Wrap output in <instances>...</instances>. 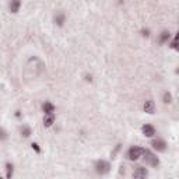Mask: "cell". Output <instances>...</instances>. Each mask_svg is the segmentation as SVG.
<instances>
[{"mask_svg":"<svg viewBox=\"0 0 179 179\" xmlns=\"http://www.w3.org/2000/svg\"><path fill=\"white\" fill-rule=\"evenodd\" d=\"M7 139V131L3 127H0V140H6Z\"/></svg>","mask_w":179,"mask_h":179,"instance_id":"2e32d148","label":"cell"},{"mask_svg":"<svg viewBox=\"0 0 179 179\" xmlns=\"http://www.w3.org/2000/svg\"><path fill=\"white\" fill-rule=\"evenodd\" d=\"M109 168H111V165H109L106 161H103V159H99V161L95 162V171H97V173H99V175L108 173Z\"/></svg>","mask_w":179,"mask_h":179,"instance_id":"3957f363","label":"cell"},{"mask_svg":"<svg viewBox=\"0 0 179 179\" xmlns=\"http://www.w3.org/2000/svg\"><path fill=\"white\" fill-rule=\"evenodd\" d=\"M85 80L87 81H91V76H85Z\"/></svg>","mask_w":179,"mask_h":179,"instance_id":"44dd1931","label":"cell"},{"mask_svg":"<svg viewBox=\"0 0 179 179\" xmlns=\"http://www.w3.org/2000/svg\"><path fill=\"white\" fill-rule=\"evenodd\" d=\"M148 175V172H147V169L145 168H143V167H137V169L133 172V176L136 179H140V178H145V176Z\"/></svg>","mask_w":179,"mask_h":179,"instance_id":"8992f818","label":"cell"},{"mask_svg":"<svg viewBox=\"0 0 179 179\" xmlns=\"http://www.w3.org/2000/svg\"><path fill=\"white\" fill-rule=\"evenodd\" d=\"M162 101H164V103H171L172 102V95L169 92H165L164 97H162Z\"/></svg>","mask_w":179,"mask_h":179,"instance_id":"5bb4252c","label":"cell"},{"mask_svg":"<svg viewBox=\"0 0 179 179\" xmlns=\"http://www.w3.org/2000/svg\"><path fill=\"white\" fill-rule=\"evenodd\" d=\"M143 154H144V148H141V147H131L130 150L127 151V158L130 159V161H136V159L140 158V157H143Z\"/></svg>","mask_w":179,"mask_h":179,"instance_id":"6da1fadb","label":"cell"},{"mask_svg":"<svg viewBox=\"0 0 179 179\" xmlns=\"http://www.w3.org/2000/svg\"><path fill=\"white\" fill-rule=\"evenodd\" d=\"M21 134H22V136H24V137H30L31 136V127H30V126H22V127H21Z\"/></svg>","mask_w":179,"mask_h":179,"instance_id":"4fadbf2b","label":"cell"},{"mask_svg":"<svg viewBox=\"0 0 179 179\" xmlns=\"http://www.w3.org/2000/svg\"><path fill=\"white\" fill-rule=\"evenodd\" d=\"M119 150H120V144H117V145H116V148H115V151L112 153V158H115V155H116V153H117Z\"/></svg>","mask_w":179,"mask_h":179,"instance_id":"d6986e66","label":"cell"},{"mask_svg":"<svg viewBox=\"0 0 179 179\" xmlns=\"http://www.w3.org/2000/svg\"><path fill=\"white\" fill-rule=\"evenodd\" d=\"M31 147H32V150H35L38 154L41 153V148H39V145L36 144V143H32V144H31Z\"/></svg>","mask_w":179,"mask_h":179,"instance_id":"e0dca14e","label":"cell"},{"mask_svg":"<svg viewBox=\"0 0 179 179\" xmlns=\"http://www.w3.org/2000/svg\"><path fill=\"white\" fill-rule=\"evenodd\" d=\"M141 131L145 137H153L154 134H155V129H154L151 125H144L141 127Z\"/></svg>","mask_w":179,"mask_h":179,"instance_id":"5b68a950","label":"cell"},{"mask_svg":"<svg viewBox=\"0 0 179 179\" xmlns=\"http://www.w3.org/2000/svg\"><path fill=\"white\" fill-rule=\"evenodd\" d=\"M6 169H7V178L10 179L11 176H13V165H11L10 162H7V164H6Z\"/></svg>","mask_w":179,"mask_h":179,"instance_id":"9a60e30c","label":"cell"},{"mask_svg":"<svg viewBox=\"0 0 179 179\" xmlns=\"http://www.w3.org/2000/svg\"><path fill=\"white\" fill-rule=\"evenodd\" d=\"M144 161H145V164H148V165H151V167H158V164H159V159L157 158L155 155H154L151 151H148V150H144Z\"/></svg>","mask_w":179,"mask_h":179,"instance_id":"7a4b0ae2","label":"cell"},{"mask_svg":"<svg viewBox=\"0 0 179 179\" xmlns=\"http://www.w3.org/2000/svg\"><path fill=\"white\" fill-rule=\"evenodd\" d=\"M151 145H153L154 150L161 151V153L167 150V143H165L164 140H153V141H151Z\"/></svg>","mask_w":179,"mask_h":179,"instance_id":"277c9868","label":"cell"},{"mask_svg":"<svg viewBox=\"0 0 179 179\" xmlns=\"http://www.w3.org/2000/svg\"><path fill=\"white\" fill-rule=\"evenodd\" d=\"M64 20H66V16H64L63 13H59V14H56V16H55V22L59 25V27H62V25H63Z\"/></svg>","mask_w":179,"mask_h":179,"instance_id":"8fae6325","label":"cell"},{"mask_svg":"<svg viewBox=\"0 0 179 179\" xmlns=\"http://www.w3.org/2000/svg\"><path fill=\"white\" fill-rule=\"evenodd\" d=\"M141 35L143 36H148V35H150V31H148V30H141Z\"/></svg>","mask_w":179,"mask_h":179,"instance_id":"ffe728a7","label":"cell"},{"mask_svg":"<svg viewBox=\"0 0 179 179\" xmlns=\"http://www.w3.org/2000/svg\"><path fill=\"white\" fill-rule=\"evenodd\" d=\"M154 111H155V103H154V101L148 99L144 102V112H147V113H154Z\"/></svg>","mask_w":179,"mask_h":179,"instance_id":"ba28073f","label":"cell"},{"mask_svg":"<svg viewBox=\"0 0 179 179\" xmlns=\"http://www.w3.org/2000/svg\"><path fill=\"white\" fill-rule=\"evenodd\" d=\"M171 46L173 48V49H178V35L175 36V39H173V42H172V45Z\"/></svg>","mask_w":179,"mask_h":179,"instance_id":"ac0fdd59","label":"cell"},{"mask_svg":"<svg viewBox=\"0 0 179 179\" xmlns=\"http://www.w3.org/2000/svg\"><path fill=\"white\" fill-rule=\"evenodd\" d=\"M20 6H21V0H11L10 4H8V8H10V13H13V14L18 13Z\"/></svg>","mask_w":179,"mask_h":179,"instance_id":"52a82bcc","label":"cell"},{"mask_svg":"<svg viewBox=\"0 0 179 179\" xmlns=\"http://www.w3.org/2000/svg\"><path fill=\"white\" fill-rule=\"evenodd\" d=\"M55 122V113H49L44 117V126L45 127H50Z\"/></svg>","mask_w":179,"mask_h":179,"instance_id":"9c48e42d","label":"cell"},{"mask_svg":"<svg viewBox=\"0 0 179 179\" xmlns=\"http://www.w3.org/2000/svg\"><path fill=\"white\" fill-rule=\"evenodd\" d=\"M42 111L45 112V115L53 113V112H55V106H53V103H50V102H45L44 105H42Z\"/></svg>","mask_w":179,"mask_h":179,"instance_id":"30bf717a","label":"cell"},{"mask_svg":"<svg viewBox=\"0 0 179 179\" xmlns=\"http://www.w3.org/2000/svg\"><path fill=\"white\" fill-rule=\"evenodd\" d=\"M169 32L168 31H162L161 32V36H159V44H164V42H167L168 39H169Z\"/></svg>","mask_w":179,"mask_h":179,"instance_id":"7c38bea8","label":"cell"}]
</instances>
